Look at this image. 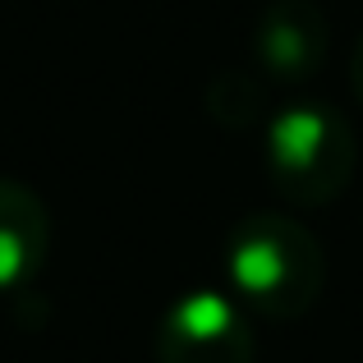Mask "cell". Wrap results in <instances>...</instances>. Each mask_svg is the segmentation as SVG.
I'll use <instances>...</instances> for the list:
<instances>
[{"label": "cell", "mask_w": 363, "mask_h": 363, "mask_svg": "<svg viewBox=\"0 0 363 363\" xmlns=\"http://www.w3.org/2000/svg\"><path fill=\"white\" fill-rule=\"evenodd\" d=\"M157 363H253V331L225 294L194 290L161 318Z\"/></svg>", "instance_id": "cell-3"}, {"label": "cell", "mask_w": 363, "mask_h": 363, "mask_svg": "<svg viewBox=\"0 0 363 363\" xmlns=\"http://www.w3.org/2000/svg\"><path fill=\"white\" fill-rule=\"evenodd\" d=\"M230 285L262 318H303L327 281L322 244L294 216L253 212L230 235Z\"/></svg>", "instance_id": "cell-1"}, {"label": "cell", "mask_w": 363, "mask_h": 363, "mask_svg": "<svg viewBox=\"0 0 363 363\" xmlns=\"http://www.w3.org/2000/svg\"><path fill=\"white\" fill-rule=\"evenodd\" d=\"M350 83H354V92H359V101H363V37H359V46H354V69H350Z\"/></svg>", "instance_id": "cell-6"}, {"label": "cell", "mask_w": 363, "mask_h": 363, "mask_svg": "<svg viewBox=\"0 0 363 363\" xmlns=\"http://www.w3.org/2000/svg\"><path fill=\"white\" fill-rule=\"evenodd\" d=\"M354 161L359 152L350 124L322 101H299L272 120L267 166H272V184L294 207H318L345 194Z\"/></svg>", "instance_id": "cell-2"}, {"label": "cell", "mask_w": 363, "mask_h": 363, "mask_svg": "<svg viewBox=\"0 0 363 363\" xmlns=\"http://www.w3.org/2000/svg\"><path fill=\"white\" fill-rule=\"evenodd\" d=\"M46 244L51 221L42 198L14 179H0V294L33 281L37 267L46 262Z\"/></svg>", "instance_id": "cell-5"}, {"label": "cell", "mask_w": 363, "mask_h": 363, "mask_svg": "<svg viewBox=\"0 0 363 363\" xmlns=\"http://www.w3.org/2000/svg\"><path fill=\"white\" fill-rule=\"evenodd\" d=\"M253 51L276 79H308L327 60V14L313 0H276L253 28Z\"/></svg>", "instance_id": "cell-4"}]
</instances>
